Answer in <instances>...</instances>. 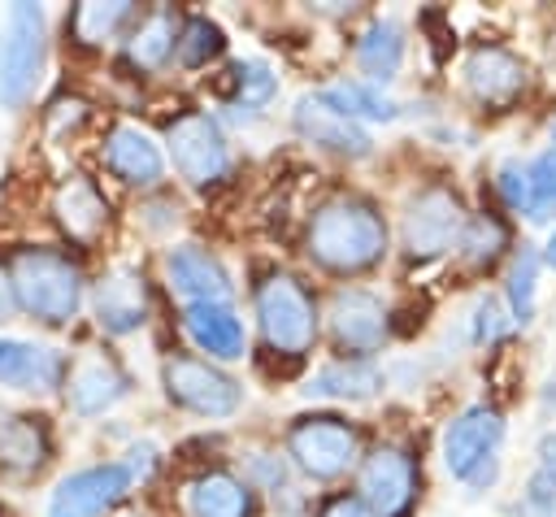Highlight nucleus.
<instances>
[{
    "label": "nucleus",
    "mask_w": 556,
    "mask_h": 517,
    "mask_svg": "<svg viewBox=\"0 0 556 517\" xmlns=\"http://www.w3.org/2000/svg\"><path fill=\"white\" fill-rule=\"evenodd\" d=\"M387 252V222L369 200L339 196L308 222V256L330 274H361Z\"/></svg>",
    "instance_id": "f257e3e1"
},
{
    "label": "nucleus",
    "mask_w": 556,
    "mask_h": 517,
    "mask_svg": "<svg viewBox=\"0 0 556 517\" xmlns=\"http://www.w3.org/2000/svg\"><path fill=\"white\" fill-rule=\"evenodd\" d=\"M539 478H547L556 487V430L539 439Z\"/></svg>",
    "instance_id": "58836bf2"
},
{
    "label": "nucleus",
    "mask_w": 556,
    "mask_h": 517,
    "mask_svg": "<svg viewBox=\"0 0 556 517\" xmlns=\"http://www.w3.org/2000/svg\"><path fill=\"white\" fill-rule=\"evenodd\" d=\"M465 87L478 104L486 109H508L521 91H526V65L521 56H513L508 48H495V43H482L469 52L465 61Z\"/></svg>",
    "instance_id": "4468645a"
},
{
    "label": "nucleus",
    "mask_w": 556,
    "mask_h": 517,
    "mask_svg": "<svg viewBox=\"0 0 556 517\" xmlns=\"http://www.w3.org/2000/svg\"><path fill=\"white\" fill-rule=\"evenodd\" d=\"M500 439H504V417L495 408H486V404L465 408L443 430V465H447V474L465 482L482 461L495 456Z\"/></svg>",
    "instance_id": "9b49d317"
},
{
    "label": "nucleus",
    "mask_w": 556,
    "mask_h": 517,
    "mask_svg": "<svg viewBox=\"0 0 556 517\" xmlns=\"http://www.w3.org/2000/svg\"><path fill=\"white\" fill-rule=\"evenodd\" d=\"M165 143H169V161L174 169L191 182V187H213L226 178L230 169V148H226V135L222 126L200 113V109H187L169 122L165 130Z\"/></svg>",
    "instance_id": "423d86ee"
},
{
    "label": "nucleus",
    "mask_w": 556,
    "mask_h": 517,
    "mask_svg": "<svg viewBox=\"0 0 556 517\" xmlns=\"http://www.w3.org/2000/svg\"><path fill=\"white\" fill-rule=\"evenodd\" d=\"M187 517H256V495L243 478L226 469H204L182 491Z\"/></svg>",
    "instance_id": "aec40b11"
},
{
    "label": "nucleus",
    "mask_w": 556,
    "mask_h": 517,
    "mask_svg": "<svg viewBox=\"0 0 556 517\" xmlns=\"http://www.w3.org/2000/svg\"><path fill=\"white\" fill-rule=\"evenodd\" d=\"M235 91H239V109H261V104L274 100L278 78L261 61H239L235 65Z\"/></svg>",
    "instance_id": "473e14b6"
},
{
    "label": "nucleus",
    "mask_w": 556,
    "mask_h": 517,
    "mask_svg": "<svg viewBox=\"0 0 556 517\" xmlns=\"http://www.w3.org/2000/svg\"><path fill=\"white\" fill-rule=\"evenodd\" d=\"M543 256H547V265H552V269H556V235H552V239H547V252H543Z\"/></svg>",
    "instance_id": "ea45409f"
},
{
    "label": "nucleus",
    "mask_w": 556,
    "mask_h": 517,
    "mask_svg": "<svg viewBox=\"0 0 556 517\" xmlns=\"http://www.w3.org/2000/svg\"><path fill=\"white\" fill-rule=\"evenodd\" d=\"M130 469L126 465H87L70 478L56 482L52 491V517H104L117 500L130 491Z\"/></svg>",
    "instance_id": "9d476101"
},
{
    "label": "nucleus",
    "mask_w": 556,
    "mask_h": 517,
    "mask_svg": "<svg viewBox=\"0 0 556 517\" xmlns=\"http://www.w3.org/2000/svg\"><path fill=\"white\" fill-rule=\"evenodd\" d=\"M256 321H261L265 348L274 356H291L295 361L317 339V300L300 278L274 269V274H265L256 282Z\"/></svg>",
    "instance_id": "7ed1b4c3"
},
{
    "label": "nucleus",
    "mask_w": 556,
    "mask_h": 517,
    "mask_svg": "<svg viewBox=\"0 0 556 517\" xmlns=\"http://www.w3.org/2000/svg\"><path fill=\"white\" fill-rule=\"evenodd\" d=\"M48 61V30H43V9L39 4H13L0 30V104L22 109Z\"/></svg>",
    "instance_id": "20e7f679"
},
{
    "label": "nucleus",
    "mask_w": 556,
    "mask_h": 517,
    "mask_svg": "<svg viewBox=\"0 0 556 517\" xmlns=\"http://www.w3.org/2000/svg\"><path fill=\"white\" fill-rule=\"evenodd\" d=\"M161 378H165V395L200 417H230L243 404V387L200 356H182V352L165 356Z\"/></svg>",
    "instance_id": "6e6552de"
},
{
    "label": "nucleus",
    "mask_w": 556,
    "mask_h": 517,
    "mask_svg": "<svg viewBox=\"0 0 556 517\" xmlns=\"http://www.w3.org/2000/svg\"><path fill=\"white\" fill-rule=\"evenodd\" d=\"M534 278H539V252L521 248L508 269V308H513V321L521 326L534 321Z\"/></svg>",
    "instance_id": "7c9ffc66"
},
{
    "label": "nucleus",
    "mask_w": 556,
    "mask_h": 517,
    "mask_svg": "<svg viewBox=\"0 0 556 517\" xmlns=\"http://www.w3.org/2000/svg\"><path fill=\"white\" fill-rule=\"evenodd\" d=\"M0 387H13V391L65 387V361L52 348H35V343H22V339H0Z\"/></svg>",
    "instance_id": "412c9836"
},
{
    "label": "nucleus",
    "mask_w": 556,
    "mask_h": 517,
    "mask_svg": "<svg viewBox=\"0 0 556 517\" xmlns=\"http://www.w3.org/2000/svg\"><path fill=\"white\" fill-rule=\"evenodd\" d=\"M295 130H300L308 143H317V148H326V152H339V156H365V152H369L365 126L352 122L348 113H339L321 91H317V96H304V100L295 104Z\"/></svg>",
    "instance_id": "f3484780"
},
{
    "label": "nucleus",
    "mask_w": 556,
    "mask_h": 517,
    "mask_svg": "<svg viewBox=\"0 0 556 517\" xmlns=\"http://www.w3.org/2000/svg\"><path fill=\"white\" fill-rule=\"evenodd\" d=\"M508 248V226L495 213H473L460 230V256L469 265H491Z\"/></svg>",
    "instance_id": "c85d7f7f"
},
{
    "label": "nucleus",
    "mask_w": 556,
    "mask_h": 517,
    "mask_svg": "<svg viewBox=\"0 0 556 517\" xmlns=\"http://www.w3.org/2000/svg\"><path fill=\"white\" fill-rule=\"evenodd\" d=\"M321 517H378L361 495H334L321 504Z\"/></svg>",
    "instance_id": "e433bc0d"
},
{
    "label": "nucleus",
    "mask_w": 556,
    "mask_h": 517,
    "mask_svg": "<svg viewBox=\"0 0 556 517\" xmlns=\"http://www.w3.org/2000/svg\"><path fill=\"white\" fill-rule=\"evenodd\" d=\"M400 61H404V26L395 17H378L356 43V65L369 74L374 87H382L395 78Z\"/></svg>",
    "instance_id": "393cba45"
},
{
    "label": "nucleus",
    "mask_w": 556,
    "mask_h": 517,
    "mask_svg": "<svg viewBox=\"0 0 556 517\" xmlns=\"http://www.w3.org/2000/svg\"><path fill=\"white\" fill-rule=\"evenodd\" d=\"M104 165L122 182H130V187H156L161 174H165V156H161L156 139L148 130L130 126V122H122V126L109 130V139H104Z\"/></svg>",
    "instance_id": "6ab92c4d"
},
{
    "label": "nucleus",
    "mask_w": 556,
    "mask_h": 517,
    "mask_svg": "<svg viewBox=\"0 0 556 517\" xmlns=\"http://www.w3.org/2000/svg\"><path fill=\"white\" fill-rule=\"evenodd\" d=\"M17 287H13V274H9V265H0V326L4 321H13L17 317Z\"/></svg>",
    "instance_id": "4c0bfd02"
},
{
    "label": "nucleus",
    "mask_w": 556,
    "mask_h": 517,
    "mask_svg": "<svg viewBox=\"0 0 556 517\" xmlns=\"http://www.w3.org/2000/svg\"><path fill=\"white\" fill-rule=\"evenodd\" d=\"M52 217L74 248H96L109 230V200L91 178L70 174L52 196Z\"/></svg>",
    "instance_id": "f8f14e48"
},
{
    "label": "nucleus",
    "mask_w": 556,
    "mask_h": 517,
    "mask_svg": "<svg viewBox=\"0 0 556 517\" xmlns=\"http://www.w3.org/2000/svg\"><path fill=\"white\" fill-rule=\"evenodd\" d=\"M530 222H552L556 217V148H547L530 165Z\"/></svg>",
    "instance_id": "2f4dec72"
},
{
    "label": "nucleus",
    "mask_w": 556,
    "mask_h": 517,
    "mask_svg": "<svg viewBox=\"0 0 556 517\" xmlns=\"http://www.w3.org/2000/svg\"><path fill=\"white\" fill-rule=\"evenodd\" d=\"M465 222H469L465 204L452 187H426L413 196V204L404 213L400 243L413 261H430V256H443L452 243H460Z\"/></svg>",
    "instance_id": "0eeeda50"
},
{
    "label": "nucleus",
    "mask_w": 556,
    "mask_h": 517,
    "mask_svg": "<svg viewBox=\"0 0 556 517\" xmlns=\"http://www.w3.org/2000/svg\"><path fill=\"white\" fill-rule=\"evenodd\" d=\"M178 30H182V22H178V13L174 9H148L139 22H135V30H130V39H126V56H130V65L135 70H161L169 56H174V43H178Z\"/></svg>",
    "instance_id": "5701e85b"
},
{
    "label": "nucleus",
    "mask_w": 556,
    "mask_h": 517,
    "mask_svg": "<svg viewBox=\"0 0 556 517\" xmlns=\"http://www.w3.org/2000/svg\"><path fill=\"white\" fill-rule=\"evenodd\" d=\"M421 469L404 447H374L361 461V500L378 517H404L417 495Z\"/></svg>",
    "instance_id": "1a4fd4ad"
},
{
    "label": "nucleus",
    "mask_w": 556,
    "mask_h": 517,
    "mask_svg": "<svg viewBox=\"0 0 556 517\" xmlns=\"http://www.w3.org/2000/svg\"><path fill=\"white\" fill-rule=\"evenodd\" d=\"M339 113H348L352 122L356 117H365V122H395V100L391 96H382V87H374V83H334L330 91H321Z\"/></svg>",
    "instance_id": "cd10ccee"
},
{
    "label": "nucleus",
    "mask_w": 556,
    "mask_h": 517,
    "mask_svg": "<svg viewBox=\"0 0 556 517\" xmlns=\"http://www.w3.org/2000/svg\"><path fill=\"white\" fill-rule=\"evenodd\" d=\"M182 330L191 335V343L217 361H235L243 356V343H248V330L243 321L235 317L230 304H187L182 308Z\"/></svg>",
    "instance_id": "4be33fe9"
},
{
    "label": "nucleus",
    "mask_w": 556,
    "mask_h": 517,
    "mask_svg": "<svg viewBox=\"0 0 556 517\" xmlns=\"http://www.w3.org/2000/svg\"><path fill=\"white\" fill-rule=\"evenodd\" d=\"M504 335V317L495 300H478L473 304V343H495Z\"/></svg>",
    "instance_id": "c9c22d12"
},
{
    "label": "nucleus",
    "mask_w": 556,
    "mask_h": 517,
    "mask_svg": "<svg viewBox=\"0 0 556 517\" xmlns=\"http://www.w3.org/2000/svg\"><path fill=\"white\" fill-rule=\"evenodd\" d=\"M17 304L43 326H65L83 304V269L56 248H17L9 261Z\"/></svg>",
    "instance_id": "f03ea898"
},
{
    "label": "nucleus",
    "mask_w": 556,
    "mask_h": 517,
    "mask_svg": "<svg viewBox=\"0 0 556 517\" xmlns=\"http://www.w3.org/2000/svg\"><path fill=\"white\" fill-rule=\"evenodd\" d=\"M382 387V369L369 356H352V361H334L326 369H317L304 387V395L313 400H369Z\"/></svg>",
    "instance_id": "b1692460"
},
{
    "label": "nucleus",
    "mask_w": 556,
    "mask_h": 517,
    "mask_svg": "<svg viewBox=\"0 0 556 517\" xmlns=\"http://www.w3.org/2000/svg\"><path fill=\"white\" fill-rule=\"evenodd\" d=\"M287 456L308 474V478H339L356 465L361 456V434L348 417H334V413H313V417H300L291 430H287Z\"/></svg>",
    "instance_id": "39448f33"
},
{
    "label": "nucleus",
    "mask_w": 556,
    "mask_h": 517,
    "mask_svg": "<svg viewBox=\"0 0 556 517\" xmlns=\"http://www.w3.org/2000/svg\"><path fill=\"white\" fill-rule=\"evenodd\" d=\"M513 517H556V487L534 474V482L526 487V495L513 504Z\"/></svg>",
    "instance_id": "f704fd0d"
},
{
    "label": "nucleus",
    "mask_w": 556,
    "mask_h": 517,
    "mask_svg": "<svg viewBox=\"0 0 556 517\" xmlns=\"http://www.w3.org/2000/svg\"><path fill=\"white\" fill-rule=\"evenodd\" d=\"M122 517H139V513H122Z\"/></svg>",
    "instance_id": "a19ab883"
},
{
    "label": "nucleus",
    "mask_w": 556,
    "mask_h": 517,
    "mask_svg": "<svg viewBox=\"0 0 556 517\" xmlns=\"http://www.w3.org/2000/svg\"><path fill=\"white\" fill-rule=\"evenodd\" d=\"M222 30H217V22H208V17H187L182 22V30H178V43H174V52H178V61L187 65V70H195V65H208L217 52H222Z\"/></svg>",
    "instance_id": "c756f323"
},
{
    "label": "nucleus",
    "mask_w": 556,
    "mask_h": 517,
    "mask_svg": "<svg viewBox=\"0 0 556 517\" xmlns=\"http://www.w3.org/2000/svg\"><path fill=\"white\" fill-rule=\"evenodd\" d=\"M91 308H96V321L109 330V335H130L148 321V282L139 269L130 265H117L109 269L100 282H96V295H91Z\"/></svg>",
    "instance_id": "dca6fc26"
},
{
    "label": "nucleus",
    "mask_w": 556,
    "mask_h": 517,
    "mask_svg": "<svg viewBox=\"0 0 556 517\" xmlns=\"http://www.w3.org/2000/svg\"><path fill=\"white\" fill-rule=\"evenodd\" d=\"M330 335L339 348L365 356L382 343L387 335V304L374 295V291H361V287H348V291H334L330 300Z\"/></svg>",
    "instance_id": "2eb2a0df"
},
{
    "label": "nucleus",
    "mask_w": 556,
    "mask_h": 517,
    "mask_svg": "<svg viewBox=\"0 0 556 517\" xmlns=\"http://www.w3.org/2000/svg\"><path fill=\"white\" fill-rule=\"evenodd\" d=\"M130 22V4L126 0H113V4H78L70 13V35L83 43V48H96V43H109L122 26Z\"/></svg>",
    "instance_id": "bb28decb"
},
{
    "label": "nucleus",
    "mask_w": 556,
    "mask_h": 517,
    "mask_svg": "<svg viewBox=\"0 0 556 517\" xmlns=\"http://www.w3.org/2000/svg\"><path fill=\"white\" fill-rule=\"evenodd\" d=\"M48 452H52V443H48V430L39 417H4L0 421V465L26 474V469L43 465Z\"/></svg>",
    "instance_id": "a878e982"
},
{
    "label": "nucleus",
    "mask_w": 556,
    "mask_h": 517,
    "mask_svg": "<svg viewBox=\"0 0 556 517\" xmlns=\"http://www.w3.org/2000/svg\"><path fill=\"white\" fill-rule=\"evenodd\" d=\"M165 278L187 304H230V278L222 261L195 243H182L165 256Z\"/></svg>",
    "instance_id": "a211bd4d"
},
{
    "label": "nucleus",
    "mask_w": 556,
    "mask_h": 517,
    "mask_svg": "<svg viewBox=\"0 0 556 517\" xmlns=\"http://www.w3.org/2000/svg\"><path fill=\"white\" fill-rule=\"evenodd\" d=\"M130 391V378L126 369L109 356V352H83L74 365H70V378H65V400L78 417H96L104 408H113L122 395Z\"/></svg>",
    "instance_id": "ddd939ff"
},
{
    "label": "nucleus",
    "mask_w": 556,
    "mask_h": 517,
    "mask_svg": "<svg viewBox=\"0 0 556 517\" xmlns=\"http://www.w3.org/2000/svg\"><path fill=\"white\" fill-rule=\"evenodd\" d=\"M500 196H504V204L508 209H530V165H521V161H504L500 165Z\"/></svg>",
    "instance_id": "72a5a7b5"
}]
</instances>
